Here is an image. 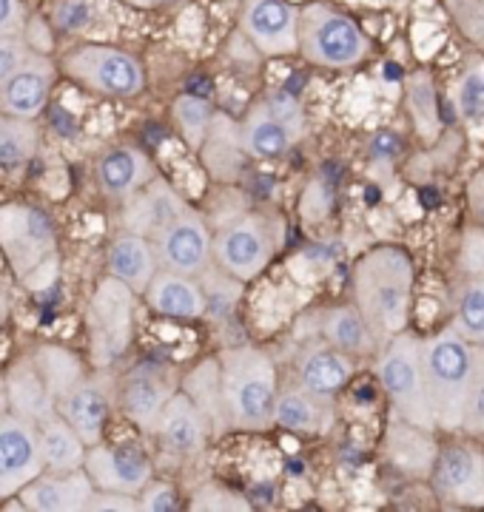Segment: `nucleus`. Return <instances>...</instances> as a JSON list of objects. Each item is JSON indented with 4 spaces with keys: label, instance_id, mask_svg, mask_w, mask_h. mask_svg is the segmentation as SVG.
<instances>
[{
    "label": "nucleus",
    "instance_id": "1",
    "mask_svg": "<svg viewBox=\"0 0 484 512\" xmlns=\"http://www.w3.org/2000/svg\"><path fill=\"white\" fill-rule=\"evenodd\" d=\"M413 259L399 245H379L356 262L354 305L379 345L408 330L413 302Z\"/></svg>",
    "mask_w": 484,
    "mask_h": 512
},
{
    "label": "nucleus",
    "instance_id": "2",
    "mask_svg": "<svg viewBox=\"0 0 484 512\" xmlns=\"http://www.w3.org/2000/svg\"><path fill=\"white\" fill-rule=\"evenodd\" d=\"M223 399L231 430L265 433L274 427V410L280 396L277 365L265 350L237 345L220 353Z\"/></svg>",
    "mask_w": 484,
    "mask_h": 512
},
{
    "label": "nucleus",
    "instance_id": "3",
    "mask_svg": "<svg viewBox=\"0 0 484 512\" xmlns=\"http://www.w3.org/2000/svg\"><path fill=\"white\" fill-rule=\"evenodd\" d=\"M422 365L436 427L445 433L462 430L473 382V345L456 328L439 330L422 339Z\"/></svg>",
    "mask_w": 484,
    "mask_h": 512
},
{
    "label": "nucleus",
    "instance_id": "4",
    "mask_svg": "<svg viewBox=\"0 0 484 512\" xmlns=\"http://www.w3.org/2000/svg\"><path fill=\"white\" fill-rule=\"evenodd\" d=\"M376 376L385 396L391 399V410L396 416L436 430L422 365V336L402 330L391 342H385L376 359Z\"/></svg>",
    "mask_w": 484,
    "mask_h": 512
},
{
    "label": "nucleus",
    "instance_id": "5",
    "mask_svg": "<svg viewBox=\"0 0 484 512\" xmlns=\"http://www.w3.org/2000/svg\"><path fill=\"white\" fill-rule=\"evenodd\" d=\"M373 43L351 15L331 3H308L299 9V55L322 69H354L371 55Z\"/></svg>",
    "mask_w": 484,
    "mask_h": 512
},
{
    "label": "nucleus",
    "instance_id": "6",
    "mask_svg": "<svg viewBox=\"0 0 484 512\" xmlns=\"http://www.w3.org/2000/svg\"><path fill=\"white\" fill-rule=\"evenodd\" d=\"M285 242V222L274 211H248L220 228L214 234V262L237 276L251 282L271 265V259Z\"/></svg>",
    "mask_w": 484,
    "mask_h": 512
},
{
    "label": "nucleus",
    "instance_id": "7",
    "mask_svg": "<svg viewBox=\"0 0 484 512\" xmlns=\"http://www.w3.org/2000/svg\"><path fill=\"white\" fill-rule=\"evenodd\" d=\"M63 72L69 74L83 89L103 97H137L146 89L143 63L129 52L106 46V43H86L63 57Z\"/></svg>",
    "mask_w": 484,
    "mask_h": 512
},
{
    "label": "nucleus",
    "instance_id": "8",
    "mask_svg": "<svg viewBox=\"0 0 484 512\" xmlns=\"http://www.w3.org/2000/svg\"><path fill=\"white\" fill-rule=\"evenodd\" d=\"M0 251L9 259L18 279H29L55 259V222L46 211L23 202H9L0 208Z\"/></svg>",
    "mask_w": 484,
    "mask_h": 512
},
{
    "label": "nucleus",
    "instance_id": "9",
    "mask_svg": "<svg viewBox=\"0 0 484 512\" xmlns=\"http://www.w3.org/2000/svg\"><path fill=\"white\" fill-rule=\"evenodd\" d=\"M134 296L126 282L103 279L89 305V336H92V359L97 367L114 365L131 345L134 333Z\"/></svg>",
    "mask_w": 484,
    "mask_h": 512
},
{
    "label": "nucleus",
    "instance_id": "10",
    "mask_svg": "<svg viewBox=\"0 0 484 512\" xmlns=\"http://www.w3.org/2000/svg\"><path fill=\"white\" fill-rule=\"evenodd\" d=\"M46 470L40 450L38 421L18 413L0 419V498L20 495V490Z\"/></svg>",
    "mask_w": 484,
    "mask_h": 512
},
{
    "label": "nucleus",
    "instance_id": "11",
    "mask_svg": "<svg viewBox=\"0 0 484 512\" xmlns=\"http://www.w3.org/2000/svg\"><path fill=\"white\" fill-rule=\"evenodd\" d=\"M240 32L260 55H297L299 9L288 0H242Z\"/></svg>",
    "mask_w": 484,
    "mask_h": 512
},
{
    "label": "nucleus",
    "instance_id": "12",
    "mask_svg": "<svg viewBox=\"0 0 484 512\" xmlns=\"http://www.w3.org/2000/svg\"><path fill=\"white\" fill-rule=\"evenodd\" d=\"M151 242L157 248L160 268L177 274L200 276L214 262V234L208 231L203 217L191 208L168 222Z\"/></svg>",
    "mask_w": 484,
    "mask_h": 512
},
{
    "label": "nucleus",
    "instance_id": "13",
    "mask_svg": "<svg viewBox=\"0 0 484 512\" xmlns=\"http://www.w3.org/2000/svg\"><path fill=\"white\" fill-rule=\"evenodd\" d=\"M430 487L450 507H484V453L470 444H447L430 473Z\"/></svg>",
    "mask_w": 484,
    "mask_h": 512
},
{
    "label": "nucleus",
    "instance_id": "14",
    "mask_svg": "<svg viewBox=\"0 0 484 512\" xmlns=\"http://www.w3.org/2000/svg\"><path fill=\"white\" fill-rule=\"evenodd\" d=\"M83 470L92 476L97 490L109 493L140 495V490L151 481V461L137 447H109V444H94L86 453Z\"/></svg>",
    "mask_w": 484,
    "mask_h": 512
},
{
    "label": "nucleus",
    "instance_id": "15",
    "mask_svg": "<svg viewBox=\"0 0 484 512\" xmlns=\"http://www.w3.org/2000/svg\"><path fill=\"white\" fill-rule=\"evenodd\" d=\"M154 433L160 439V447L177 461H191V458L200 456L208 436H214L205 413L194 404L186 390H177L171 396V402L166 404Z\"/></svg>",
    "mask_w": 484,
    "mask_h": 512
},
{
    "label": "nucleus",
    "instance_id": "16",
    "mask_svg": "<svg viewBox=\"0 0 484 512\" xmlns=\"http://www.w3.org/2000/svg\"><path fill=\"white\" fill-rule=\"evenodd\" d=\"M94 493L97 487L83 467L69 473L43 470L35 481H29L20 490V501L23 510L32 512H89Z\"/></svg>",
    "mask_w": 484,
    "mask_h": 512
},
{
    "label": "nucleus",
    "instance_id": "17",
    "mask_svg": "<svg viewBox=\"0 0 484 512\" xmlns=\"http://www.w3.org/2000/svg\"><path fill=\"white\" fill-rule=\"evenodd\" d=\"M174 393H177V387H174L171 370L163 365L146 362V365L134 367L126 376V384H123V410H126V416L140 430L154 433L157 421H160Z\"/></svg>",
    "mask_w": 484,
    "mask_h": 512
},
{
    "label": "nucleus",
    "instance_id": "18",
    "mask_svg": "<svg viewBox=\"0 0 484 512\" xmlns=\"http://www.w3.org/2000/svg\"><path fill=\"white\" fill-rule=\"evenodd\" d=\"M55 86V63L43 52H32V57L0 86V106L3 114L23 117V120H38L49 94Z\"/></svg>",
    "mask_w": 484,
    "mask_h": 512
},
{
    "label": "nucleus",
    "instance_id": "19",
    "mask_svg": "<svg viewBox=\"0 0 484 512\" xmlns=\"http://www.w3.org/2000/svg\"><path fill=\"white\" fill-rule=\"evenodd\" d=\"M336 404L334 396L314 393L302 384L280 387L277 396V410H274V424L297 433V436H322L334 427Z\"/></svg>",
    "mask_w": 484,
    "mask_h": 512
},
{
    "label": "nucleus",
    "instance_id": "20",
    "mask_svg": "<svg viewBox=\"0 0 484 512\" xmlns=\"http://www.w3.org/2000/svg\"><path fill=\"white\" fill-rule=\"evenodd\" d=\"M385 456L402 476L430 478L433 464L439 458L433 430L391 413L388 433H385Z\"/></svg>",
    "mask_w": 484,
    "mask_h": 512
},
{
    "label": "nucleus",
    "instance_id": "21",
    "mask_svg": "<svg viewBox=\"0 0 484 512\" xmlns=\"http://www.w3.org/2000/svg\"><path fill=\"white\" fill-rule=\"evenodd\" d=\"M149 308L166 319H180V322H194L205 316V293L197 276L177 274L160 268L151 279L149 291L143 293Z\"/></svg>",
    "mask_w": 484,
    "mask_h": 512
},
{
    "label": "nucleus",
    "instance_id": "22",
    "mask_svg": "<svg viewBox=\"0 0 484 512\" xmlns=\"http://www.w3.org/2000/svg\"><path fill=\"white\" fill-rule=\"evenodd\" d=\"M186 208V202L177 197V191L166 180L154 177L146 188H140L134 197L126 200L123 220H126V228L131 234H143V237L154 239L168 222L180 217Z\"/></svg>",
    "mask_w": 484,
    "mask_h": 512
},
{
    "label": "nucleus",
    "instance_id": "23",
    "mask_svg": "<svg viewBox=\"0 0 484 512\" xmlns=\"http://www.w3.org/2000/svg\"><path fill=\"white\" fill-rule=\"evenodd\" d=\"M57 413L69 421L80 433V439L89 447L103 441L106 419H109V393L97 379H80V382L60 399Z\"/></svg>",
    "mask_w": 484,
    "mask_h": 512
},
{
    "label": "nucleus",
    "instance_id": "24",
    "mask_svg": "<svg viewBox=\"0 0 484 512\" xmlns=\"http://www.w3.org/2000/svg\"><path fill=\"white\" fill-rule=\"evenodd\" d=\"M294 370L302 387L334 396L354 379V356L336 350L334 345H308L297 353Z\"/></svg>",
    "mask_w": 484,
    "mask_h": 512
},
{
    "label": "nucleus",
    "instance_id": "25",
    "mask_svg": "<svg viewBox=\"0 0 484 512\" xmlns=\"http://www.w3.org/2000/svg\"><path fill=\"white\" fill-rule=\"evenodd\" d=\"M154 177H157L154 163L140 148H112L97 160V183L114 200H129Z\"/></svg>",
    "mask_w": 484,
    "mask_h": 512
},
{
    "label": "nucleus",
    "instance_id": "26",
    "mask_svg": "<svg viewBox=\"0 0 484 512\" xmlns=\"http://www.w3.org/2000/svg\"><path fill=\"white\" fill-rule=\"evenodd\" d=\"M6 390H9V407L29 421H46L57 413V396L52 384L46 382L43 370L32 356L20 359L18 365L6 376Z\"/></svg>",
    "mask_w": 484,
    "mask_h": 512
},
{
    "label": "nucleus",
    "instance_id": "27",
    "mask_svg": "<svg viewBox=\"0 0 484 512\" xmlns=\"http://www.w3.org/2000/svg\"><path fill=\"white\" fill-rule=\"evenodd\" d=\"M157 271H160V259L149 237L126 231L114 239L109 248V276L126 282L134 293H146Z\"/></svg>",
    "mask_w": 484,
    "mask_h": 512
},
{
    "label": "nucleus",
    "instance_id": "28",
    "mask_svg": "<svg viewBox=\"0 0 484 512\" xmlns=\"http://www.w3.org/2000/svg\"><path fill=\"white\" fill-rule=\"evenodd\" d=\"M299 137H302V128L285 123L282 117L268 109V103L254 106L240 123V140L245 154L260 157V160L282 157Z\"/></svg>",
    "mask_w": 484,
    "mask_h": 512
},
{
    "label": "nucleus",
    "instance_id": "29",
    "mask_svg": "<svg viewBox=\"0 0 484 512\" xmlns=\"http://www.w3.org/2000/svg\"><path fill=\"white\" fill-rule=\"evenodd\" d=\"M322 333H325L328 345H334L336 350H342L348 356H368V353L382 350L371 325L365 322V316L359 313L356 305H336L331 311H325Z\"/></svg>",
    "mask_w": 484,
    "mask_h": 512
},
{
    "label": "nucleus",
    "instance_id": "30",
    "mask_svg": "<svg viewBox=\"0 0 484 512\" xmlns=\"http://www.w3.org/2000/svg\"><path fill=\"white\" fill-rule=\"evenodd\" d=\"M40 450H43V461L46 470H57V473H69V470H80L86 464V453L89 444L80 439L75 427L63 419L60 413L40 421Z\"/></svg>",
    "mask_w": 484,
    "mask_h": 512
},
{
    "label": "nucleus",
    "instance_id": "31",
    "mask_svg": "<svg viewBox=\"0 0 484 512\" xmlns=\"http://www.w3.org/2000/svg\"><path fill=\"white\" fill-rule=\"evenodd\" d=\"M405 109L419 140L433 146L442 131V111H439V94H436V80L428 69H419L408 77L405 83Z\"/></svg>",
    "mask_w": 484,
    "mask_h": 512
},
{
    "label": "nucleus",
    "instance_id": "32",
    "mask_svg": "<svg viewBox=\"0 0 484 512\" xmlns=\"http://www.w3.org/2000/svg\"><path fill=\"white\" fill-rule=\"evenodd\" d=\"M188 396L194 399V404L205 413V419L211 424V433L220 436L223 430H228V410H225L223 399V373H220V359H205L194 367L186 376L183 384Z\"/></svg>",
    "mask_w": 484,
    "mask_h": 512
},
{
    "label": "nucleus",
    "instance_id": "33",
    "mask_svg": "<svg viewBox=\"0 0 484 512\" xmlns=\"http://www.w3.org/2000/svg\"><path fill=\"white\" fill-rule=\"evenodd\" d=\"M197 279H200L205 293V316L214 325H231V319H234L237 305H240L242 299V285L245 282L223 271L217 262H211Z\"/></svg>",
    "mask_w": 484,
    "mask_h": 512
},
{
    "label": "nucleus",
    "instance_id": "34",
    "mask_svg": "<svg viewBox=\"0 0 484 512\" xmlns=\"http://www.w3.org/2000/svg\"><path fill=\"white\" fill-rule=\"evenodd\" d=\"M453 328L470 345H484V279H465L456 288Z\"/></svg>",
    "mask_w": 484,
    "mask_h": 512
},
{
    "label": "nucleus",
    "instance_id": "35",
    "mask_svg": "<svg viewBox=\"0 0 484 512\" xmlns=\"http://www.w3.org/2000/svg\"><path fill=\"white\" fill-rule=\"evenodd\" d=\"M40 131L35 120L0 114V165H20L38 154Z\"/></svg>",
    "mask_w": 484,
    "mask_h": 512
},
{
    "label": "nucleus",
    "instance_id": "36",
    "mask_svg": "<svg viewBox=\"0 0 484 512\" xmlns=\"http://www.w3.org/2000/svg\"><path fill=\"white\" fill-rule=\"evenodd\" d=\"M32 359H35L40 370H43L46 382L52 384L57 404H60V399L83 379V365H80V359H77L75 353H69L66 348L43 345V348H38L32 353Z\"/></svg>",
    "mask_w": 484,
    "mask_h": 512
},
{
    "label": "nucleus",
    "instance_id": "37",
    "mask_svg": "<svg viewBox=\"0 0 484 512\" xmlns=\"http://www.w3.org/2000/svg\"><path fill=\"white\" fill-rule=\"evenodd\" d=\"M174 123L180 128V137L186 140L188 148L200 151L208 131L214 126V109L203 97L183 94V97L174 100Z\"/></svg>",
    "mask_w": 484,
    "mask_h": 512
},
{
    "label": "nucleus",
    "instance_id": "38",
    "mask_svg": "<svg viewBox=\"0 0 484 512\" xmlns=\"http://www.w3.org/2000/svg\"><path fill=\"white\" fill-rule=\"evenodd\" d=\"M456 109L467 123H476L484 117V60H473L462 77L453 86Z\"/></svg>",
    "mask_w": 484,
    "mask_h": 512
},
{
    "label": "nucleus",
    "instance_id": "39",
    "mask_svg": "<svg viewBox=\"0 0 484 512\" xmlns=\"http://www.w3.org/2000/svg\"><path fill=\"white\" fill-rule=\"evenodd\" d=\"M240 151L245 154L240 137H237L234 143H231V134H228V140H220L217 126H211L203 148H200L205 168H208L211 174H217V177H231V174H234V168L240 165Z\"/></svg>",
    "mask_w": 484,
    "mask_h": 512
},
{
    "label": "nucleus",
    "instance_id": "40",
    "mask_svg": "<svg viewBox=\"0 0 484 512\" xmlns=\"http://www.w3.org/2000/svg\"><path fill=\"white\" fill-rule=\"evenodd\" d=\"M462 430L476 439L484 436V345H473V382H470Z\"/></svg>",
    "mask_w": 484,
    "mask_h": 512
},
{
    "label": "nucleus",
    "instance_id": "41",
    "mask_svg": "<svg viewBox=\"0 0 484 512\" xmlns=\"http://www.w3.org/2000/svg\"><path fill=\"white\" fill-rule=\"evenodd\" d=\"M456 268L462 279H484V225L473 222L462 231Z\"/></svg>",
    "mask_w": 484,
    "mask_h": 512
},
{
    "label": "nucleus",
    "instance_id": "42",
    "mask_svg": "<svg viewBox=\"0 0 484 512\" xmlns=\"http://www.w3.org/2000/svg\"><path fill=\"white\" fill-rule=\"evenodd\" d=\"M456 29L484 49V0H442Z\"/></svg>",
    "mask_w": 484,
    "mask_h": 512
},
{
    "label": "nucleus",
    "instance_id": "43",
    "mask_svg": "<svg viewBox=\"0 0 484 512\" xmlns=\"http://www.w3.org/2000/svg\"><path fill=\"white\" fill-rule=\"evenodd\" d=\"M191 510H208V512H228V510H251V504L237 495L234 490H225L220 484H208L203 487L200 493L194 495V501H191Z\"/></svg>",
    "mask_w": 484,
    "mask_h": 512
},
{
    "label": "nucleus",
    "instance_id": "44",
    "mask_svg": "<svg viewBox=\"0 0 484 512\" xmlns=\"http://www.w3.org/2000/svg\"><path fill=\"white\" fill-rule=\"evenodd\" d=\"M32 46L23 35H0V86L32 57Z\"/></svg>",
    "mask_w": 484,
    "mask_h": 512
},
{
    "label": "nucleus",
    "instance_id": "45",
    "mask_svg": "<svg viewBox=\"0 0 484 512\" xmlns=\"http://www.w3.org/2000/svg\"><path fill=\"white\" fill-rule=\"evenodd\" d=\"M92 20L89 0H57L55 23L63 32H80Z\"/></svg>",
    "mask_w": 484,
    "mask_h": 512
},
{
    "label": "nucleus",
    "instance_id": "46",
    "mask_svg": "<svg viewBox=\"0 0 484 512\" xmlns=\"http://www.w3.org/2000/svg\"><path fill=\"white\" fill-rule=\"evenodd\" d=\"M137 498H140V510L143 512L177 510V493H174L171 484H163V481H149Z\"/></svg>",
    "mask_w": 484,
    "mask_h": 512
},
{
    "label": "nucleus",
    "instance_id": "47",
    "mask_svg": "<svg viewBox=\"0 0 484 512\" xmlns=\"http://www.w3.org/2000/svg\"><path fill=\"white\" fill-rule=\"evenodd\" d=\"M89 512H140V498L129 493L97 490L89 504Z\"/></svg>",
    "mask_w": 484,
    "mask_h": 512
},
{
    "label": "nucleus",
    "instance_id": "48",
    "mask_svg": "<svg viewBox=\"0 0 484 512\" xmlns=\"http://www.w3.org/2000/svg\"><path fill=\"white\" fill-rule=\"evenodd\" d=\"M29 12L23 0H0V35H23Z\"/></svg>",
    "mask_w": 484,
    "mask_h": 512
},
{
    "label": "nucleus",
    "instance_id": "49",
    "mask_svg": "<svg viewBox=\"0 0 484 512\" xmlns=\"http://www.w3.org/2000/svg\"><path fill=\"white\" fill-rule=\"evenodd\" d=\"M467 205H470L473 222L484 225V171L470 177V183H467Z\"/></svg>",
    "mask_w": 484,
    "mask_h": 512
},
{
    "label": "nucleus",
    "instance_id": "50",
    "mask_svg": "<svg viewBox=\"0 0 484 512\" xmlns=\"http://www.w3.org/2000/svg\"><path fill=\"white\" fill-rule=\"evenodd\" d=\"M9 413V390H6V379H0V419Z\"/></svg>",
    "mask_w": 484,
    "mask_h": 512
},
{
    "label": "nucleus",
    "instance_id": "51",
    "mask_svg": "<svg viewBox=\"0 0 484 512\" xmlns=\"http://www.w3.org/2000/svg\"><path fill=\"white\" fill-rule=\"evenodd\" d=\"M131 6H140V9H154V6H163V3H171V0H126Z\"/></svg>",
    "mask_w": 484,
    "mask_h": 512
},
{
    "label": "nucleus",
    "instance_id": "52",
    "mask_svg": "<svg viewBox=\"0 0 484 512\" xmlns=\"http://www.w3.org/2000/svg\"><path fill=\"white\" fill-rule=\"evenodd\" d=\"M6 313H9V302H6V293L0 291V325H3V319H6Z\"/></svg>",
    "mask_w": 484,
    "mask_h": 512
},
{
    "label": "nucleus",
    "instance_id": "53",
    "mask_svg": "<svg viewBox=\"0 0 484 512\" xmlns=\"http://www.w3.org/2000/svg\"><path fill=\"white\" fill-rule=\"evenodd\" d=\"M0 114H3V106H0Z\"/></svg>",
    "mask_w": 484,
    "mask_h": 512
}]
</instances>
